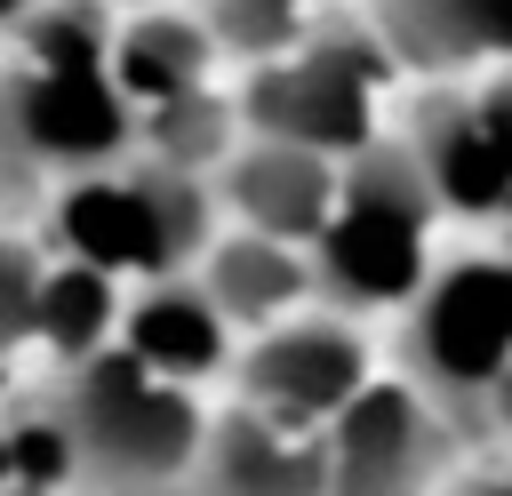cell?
Listing matches in <instances>:
<instances>
[{
  "mask_svg": "<svg viewBox=\"0 0 512 496\" xmlns=\"http://www.w3.org/2000/svg\"><path fill=\"white\" fill-rule=\"evenodd\" d=\"M112 0H40L0 56V200L56 192L136 152V104L112 80Z\"/></svg>",
  "mask_w": 512,
  "mask_h": 496,
  "instance_id": "cell-1",
  "label": "cell"
},
{
  "mask_svg": "<svg viewBox=\"0 0 512 496\" xmlns=\"http://www.w3.org/2000/svg\"><path fill=\"white\" fill-rule=\"evenodd\" d=\"M440 192L424 184L416 152L400 136H376L368 152L344 160L336 208L312 240V288L336 312H408L416 288L432 280V232H440Z\"/></svg>",
  "mask_w": 512,
  "mask_h": 496,
  "instance_id": "cell-2",
  "label": "cell"
},
{
  "mask_svg": "<svg viewBox=\"0 0 512 496\" xmlns=\"http://www.w3.org/2000/svg\"><path fill=\"white\" fill-rule=\"evenodd\" d=\"M48 240L56 256H80L112 280L192 272L200 248L216 240V176L168 168L152 152H120L48 192Z\"/></svg>",
  "mask_w": 512,
  "mask_h": 496,
  "instance_id": "cell-3",
  "label": "cell"
},
{
  "mask_svg": "<svg viewBox=\"0 0 512 496\" xmlns=\"http://www.w3.org/2000/svg\"><path fill=\"white\" fill-rule=\"evenodd\" d=\"M56 416L72 432L80 488H96V496H176L200 464V440H208V416H200L192 384L144 368L120 344L64 368Z\"/></svg>",
  "mask_w": 512,
  "mask_h": 496,
  "instance_id": "cell-4",
  "label": "cell"
},
{
  "mask_svg": "<svg viewBox=\"0 0 512 496\" xmlns=\"http://www.w3.org/2000/svg\"><path fill=\"white\" fill-rule=\"evenodd\" d=\"M400 360L456 432H512V248L432 264L400 312Z\"/></svg>",
  "mask_w": 512,
  "mask_h": 496,
  "instance_id": "cell-5",
  "label": "cell"
},
{
  "mask_svg": "<svg viewBox=\"0 0 512 496\" xmlns=\"http://www.w3.org/2000/svg\"><path fill=\"white\" fill-rule=\"evenodd\" d=\"M400 56L384 48V32L368 24V8L312 24L296 48L256 56L240 80V120L248 136H280L328 160H352L384 136V88H392Z\"/></svg>",
  "mask_w": 512,
  "mask_h": 496,
  "instance_id": "cell-6",
  "label": "cell"
},
{
  "mask_svg": "<svg viewBox=\"0 0 512 496\" xmlns=\"http://www.w3.org/2000/svg\"><path fill=\"white\" fill-rule=\"evenodd\" d=\"M400 144L416 152V168L448 216H464V224L512 216V64L432 88L408 112Z\"/></svg>",
  "mask_w": 512,
  "mask_h": 496,
  "instance_id": "cell-7",
  "label": "cell"
},
{
  "mask_svg": "<svg viewBox=\"0 0 512 496\" xmlns=\"http://www.w3.org/2000/svg\"><path fill=\"white\" fill-rule=\"evenodd\" d=\"M456 440L464 432L448 424V408L424 384L376 376L328 424V480H336V496H448Z\"/></svg>",
  "mask_w": 512,
  "mask_h": 496,
  "instance_id": "cell-8",
  "label": "cell"
},
{
  "mask_svg": "<svg viewBox=\"0 0 512 496\" xmlns=\"http://www.w3.org/2000/svg\"><path fill=\"white\" fill-rule=\"evenodd\" d=\"M368 384H376L368 336L336 304H320V312L304 304V312L256 328V344L240 352V400L280 424H304V432H328Z\"/></svg>",
  "mask_w": 512,
  "mask_h": 496,
  "instance_id": "cell-9",
  "label": "cell"
},
{
  "mask_svg": "<svg viewBox=\"0 0 512 496\" xmlns=\"http://www.w3.org/2000/svg\"><path fill=\"white\" fill-rule=\"evenodd\" d=\"M184 496H336L328 432L280 424V416L240 400L232 416H208V440H200Z\"/></svg>",
  "mask_w": 512,
  "mask_h": 496,
  "instance_id": "cell-10",
  "label": "cell"
},
{
  "mask_svg": "<svg viewBox=\"0 0 512 496\" xmlns=\"http://www.w3.org/2000/svg\"><path fill=\"white\" fill-rule=\"evenodd\" d=\"M336 176H344V160H328V152H304L280 136H240L232 160L216 168V208L248 232L312 248L328 208H336Z\"/></svg>",
  "mask_w": 512,
  "mask_h": 496,
  "instance_id": "cell-11",
  "label": "cell"
},
{
  "mask_svg": "<svg viewBox=\"0 0 512 496\" xmlns=\"http://www.w3.org/2000/svg\"><path fill=\"white\" fill-rule=\"evenodd\" d=\"M400 72L472 80L512 64V0H360Z\"/></svg>",
  "mask_w": 512,
  "mask_h": 496,
  "instance_id": "cell-12",
  "label": "cell"
},
{
  "mask_svg": "<svg viewBox=\"0 0 512 496\" xmlns=\"http://www.w3.org/2000/svg\"><path fill=\"white\" fill-rule=\"evenodd\" d=\"M232 320L224 304L200 288V272H168V280H136L128 312H120V352H136L144 368L176 376V384H208L232 368Z\"/></svg>",
  "mask_w": 512,
  "mask_h": 496,
  "instance_id": "cell-13",
  "label": "cell"
},
{
  "mask_svg": "<svg viewBox=\"0 0 512 496\" xmlns=\"http://www.w3.org/2000/svg\"><path fill=\"white\" fill-rule=\"evenodd\" d=\"M216 56H224V40L208 32L200 0L120 8V24H112V80H120V96H128L136 112L208 88V80H216Z\"/></svg>",
  "mask_w": 512,
  "mask_h": 496,
  "instance_id": "cell-14",
  "label": "cell"
},
{
  "mask_svg": "<svg viewBox=\"0 0 512 496\" xmlns=\"http://www.w3.org/2000/svg\"><path fill=\"white\" fill-rule=\"evenodd\" d=\"M192 272H200V288L224 304V320L248 328V336L272 328V320H288V312H304V304H320V288H312V248L272 240V232H248V224L216 232Z\"/></svg>",
  "mask_w": 512,
  "mask_h": 496,
  "instance_id": "cell-15",
  "label": "cell"
},
{
  "mask_svg": "<svg viewBox=\"0 0 512 496\" xmlns=\"http://www.w3.org/2000/svg\"><path fill=\"white\" fill-rule=\"evenodd\" d=\"M120 312H128V296H120L112 272H96V264H80V256H48V272H40V312H32V344H40L56 368H80V360H96V352L120 344Z\"/></svg>",
  "mask_w": 512,
  "mask_h": 496,
  "instance_id": "cell-16",
  "label": "cell"
},
{
  "mask_svg": "<svg viewBox=\"0 0 512 496\" xmlns=\"http://www.w3.org/2000/svg\"><path fill=\"white\" fill-rule=\"evenodd\" d=\"M240 136H248L240 96H216V80L192 88V96H168V104L136 112V152H152L168 168H192V176H216Z\"/></svg>",
  "mask_w": 512,
  "mask_h": 496,
  "instance_id": "cell-17",
  "label": "cell"
},
{
  "mask_svg": "<svg viewBox=\"0 0 512 496\" xmlns=\"http://www.w3.org/2000/svg\"><path fill=\"white\" fill-rule=\"evenodd\" d=\"M64 488H80V464H72V432H64L56 400L8 408L0 416V496H64Z\"/></svg>",
  "mask_w": 512,
  "mask_h": 496,
  "instance_id": "cell-18",
  "label": "cell"
},
{
  "mask_svg": "<svg viewBox=\"0 0 512 496\" xmlns=\"http://www.w3.org/2000/svg\"><path fill=\"white\" fill-rule=\"evenodd\" d=\"M352 0H200V16H208V32L224 40V56H280V48H296L312 24H328V16H344Z\"/></svg>",
  "mask_w": 512,
  "mask_h": 496,
  "instance_id": "cell-19",
  "label": "cell"
},
{
  "mask_svg": "<svg viewBox=\"0 0 512 496\" xmlns=\"http://www.w3.org/2000/svg\"><path fill=\"white\" fill-rule=\"evenodd\" d=\"M40 272L48 256L16 232H0V360H16L32 344V312H40Z\"/></svg>",
  "mask_w": 512,
  "mask_h": 496,
  "instance_id": "cell-20",
  "label": "cell"
},
{
  "mask_svg": "<svg viewBox=\"0 0 512 496\" xmlns=\"http://www.w3.org/2000/svg\"><path fill=\"white\" fill-rule=\"evenodd\" d=\"M448 496H512V456H504L496 472H480V480H456Z\"/></svg>",
  "mask_w": 512,
  "mask_h": 496,
  "instance_id": "cell-21",
  "label": "cell"
},
{
  "mask_svg": "<svg viewBox=\"0 0 512 496\" xmlns=\"http://www.w3.org/2000/svg\"><path fill=\"white\" fill-rule=\"evenodd\" d=\"M32 8H40V0H0V40H8V32H16V24L32 16Z\"/></svg>",
  "mask_w": 512,
  "mask_h": 496,
  "instance_id": "cell-22",
  "label": "cell"
},
{
  "mask_svg": "<svg viewBox=\"0 0 512 496\" xmlns=\"http://www.w3.org/2000/svg\"><path fill=\"white\" fill-rule=\"evenodd\" d=\"M112 8H152V0H112Z\"/></svg>",
  "mask_w": 512,
  "mask_h": 496,
  "instance_id": "cell-23",
  "label": "cell"
},
{
  "mask_svg": "<svg viewBox=\"0 0 512 496\" xmlns=\"http://www.w3.org/2000/svg\"><path fill=\"white\" fill-rule=\"evenodd\" d=\"M176 496H184V488H176Z\"/></svg>",
  "mask_w": 512,
  "mask_h": 496,
  "instance_id": "cell-24",
  "label": "cell"
}]
</instances>
